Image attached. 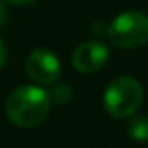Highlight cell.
<instances>
[{
    "label": "cell",
    "mask_w": 148,
    "mask_h": 148,
    "mask_svg": "<svg viewBox=\"0 0 148 148\" xmlns=\"http://www.w3.org/2000/svg\"><path fill=\"white\" fill-rule=\"evenodd\" d=\"M51 96L38 86H21L5 101V113L18 127H35L51 110Z\"/></svg>",
    "instance_id": "1"
},
{
    "label": "cell",
    "mask_w": 148,
    "mask_h": 148,
    "mask_svg": "<svg viewBox=\"0 0 148 148\" xmlns=\"http://www.w3.org/2000/svg\"><path fill=\"white\" fill-rule=\"evenodd\" d=\"M5 61H7V47H5L4 40L0 38V68L5 64Z\"/></svg>",
    "instance_id": "8"
},
{
    "label": "cell",
    "mask_w": 148,
    "mask_h": 148,
    "mask_svg": "<svg viewBox=\"0 0 148 148\" xmlns=\"http://www.w3.org/2000/svg\"><path fill=\"white\" fill-rule=\"evenodd\" d=\"M105 110L115 119L132 117L143 103V89L132 77H119L105 91Z\"/></svg>",
    "instance_id": "2"
},
{
    "label": "cell",
    "mask_w": 148,
    "mask_h": 148,
    "mask_svg": "<svg viewBox=\"0 0 148 148\" xmlns=\"http://www.w3.org/2000/svg\"><path fill=\"white\" fill-rule=\"evenodd\" d=\"M26 73L38 86H52L61 75V64L54 52L47 49H35L26 58Z\"/></svg>",
    "instance_id": "4"
},
{
    "label": "cell",
    "mask_w": 148,
    "mask_h": 148,
    "mask_svg": "<svg viewBox=\"0 0 148 148\" xmlns=\"http://www.w3.org/2000/svg\"><path fill=\"white\" fill-rule=\"evenodd\" d=\"M110 58V51L106 47V44L98 42V40H89V42H82L75 47L71 56L73 66L79 73H96L99 71L106 61Z\"/></svg>",
    "instance_id": "5"
},
{
    "label": "cell",
    "mask_w": 148,
    "mask_h": 148,
    "mask_svg": "<svg viewBox=\"0 0 148 148\" xmlns=\"http://www.w3.org/2000/svg\"><path fill=\"white\" fill-rule=\"evenodd\" d=\"M71 89L66 86V84H58V86H54V89H52V92H49V96H51V101H54V103H59V105H63V103H66L68 99H71Z\"/></svg>",
    "instance_id": "7"
},
{
    "label": "cell",
    "mask_w": 148,
    "mask_h": 148,
    "mask_svg": "<svg viewBox=\"0 0 148 148\" xmlns=\"http://www.w3.org/2000/svg\"><path fill=\"white\" fill-rule=\"evenodd\" d=\"M108 37L120 49H138L148 42V16L139 11L120 12L108 26Z\"/></svg>",
    "instance_id": "3"
},
{
    "label": "cell",
    "mask_w": 148,
    "mask_h": 148,
    "mask_svg": "<svg viewBox=\"0 0 148 148\" xmlns=\"http://www.w3.org/2000/svg\"><path fill=\"white\" fill-rule=\"evenodd\" d=\"M5 21H7V7L0 2V26H2Z\"/></svg>",
    "instance_id": "9"
},
{
    "label": "cell",
    "mask_w": 148,
    "mask_h": 148,
    "mask_svg": "<svg viewBox=\"0 0 148 148\" xmlns=\"http://www.w3.org/2000/svg\"><path fill=\"white\" fill-rule=\"evenodd\" d=\"M9 4H14V5H26V4H33L37 0H5Z\"/></svg>",
    "instance_id": "10"
},
{
    "label": "cell",
    "mask_w": 148,
    "mask_h": 148,
    "mask_svg": "<svg viewBox=\"0 0 148 148\" xmlns=\"http://www.w3.org/2000/svg\"><path fill=\"white\" fill-rule=\"evenodd\" d=\"M129 136L138 141V143H148V119L146 117H138L129 122L127 125Z\"/></svg>",
    "instance_id": "6"
}]
</instances>
